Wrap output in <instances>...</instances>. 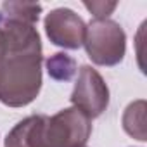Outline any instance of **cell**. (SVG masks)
Listing matches in <instances>:
<instances>
[{"label": "cell", "instance_id": "cell-2", "mask_svg": "<svg viewBox=\"0 0 147 147\" xmlns=\"http://www.w3.org/2000/svg\"><path fill=\"white\" fill-rule=\"evenodd\" d=\"M83 45L92 62L99 66H116L126 52V35L113 19H94L85 31Z\"/></svg>", "mask_w": 147, "mask_h": 147}, {"label": "cell", "instance_id": "cell-1", "mask_svg": "<svg viewBox=\"0 0 147 147\" xmlns=\"http://www.w3.org/2000/svg\"><path fill=\"white\" fill-rule=\"evenodd\" d=\"M42 50H5L0 67V102L9 107L31 104L42 88Z\"/></svg>", "mask_w": 147, "mask_h": 147}, {"label": "cell", "instance_id": "cell-5", "mask_svg": "<svg viewBox=\"0 0 147 147\" xmlns=\"http://www.w3.org/2000/svg\"><path fill=\"white\" fill-rule=\"evenodd\" d=\"M87 24L71 9H54L45 18V33L49 40L62 49H80L85 40Z\"/></svg>", "mask_w": 147, "mask_h": 147}, {"label": "cell", "instance_id": "cell-10", "mask_svg": "<svg viewBox=\"0 0 147 147\" xmlns=\"http://www.w3.org/2000/svg\"><path fill=\"white\" fill-rule=\"evenodd\" d=\"M116 2L106 4V2H85V7L97 18V19H107V16L116 9Z\"/></svg>", "mask_w": 147, "mask_h": 147}, {"label": "cell", "instance_id": "cell-4", "mask_svg": "<svg viewBox=\"0 0 147 147\" xmlns=\"http://www.w3.org/2000/svg\"><path fill=\"white\" fill-rule=\"evenodd\" d=\"M71 102L90 119L99 118L109 106V88L104 78L90 66H82Z\"/></svg>", "mask_w": 147, "mask_h": 147}, {"label": "cell", "instance_id": "cell-8", "mask_svg": "<svg viewBox=\"0 0 147 147\" xmlns=\"http://www.w3.org/2000/svg\"><path fill=\"white\" fill-rule=\"evenodd\" d=\"M47 67H49V75L54 80L59 82H67L76 71V62L75 59H71L67 54H54L49 61H47Z\"/></svg>", "mask_w": 147, "mask_h": 147}, {"label": "cell", "instance_id": "cell-3", "mask_svg": "<svg viewBox=\"0 0 147 147\" xmlns=\"http://www.w3.org/2000/svg\"><path fill=\"white\" fill-rule=\"evenodd\" d=\"M92 133V119L76 107H67L49 118L47 147H85Z\"/></svg>", "mask_w": 147, "mask_h": 147}, {"label": "cell", "instance_id": "cell-6", "mask_svg": "<svg viewBox=\"0 0 147 147\" xmlns=\"http://www.w3.org/2000/svg\"><path fill=\"white\" fill-rule=\"evenodd\" d=\"M47 116L33 114L19 121L5 137V147H47Z\"/></svg>", "mask_w": 147, "mask_h": 147}, {"label": "cell", "instance_id": "cell-9", "mask_svg": "<svg viewBox=\"0 0 147 147\" xmlns=\"http://www.w3.org/2000/svg\"><path fill=\"white\" fill-rule=\"evenodd\" d=\"M5 16L26 21L35 24L38 21V16L42 12V5L40 4H21V2H4L2 7H0Z\"/></svg>", "mask_w": 147, "mask_h": 147}, {"label": "cell", "instance_id": "cell-11", "mask_svg": "<svg viewBox=\"0 0 147 147\" xmlns=\"http://www.w3.org/2000/svg\"><path fill=\"white\" fill-rule=\"evenodd\" d=\"M4 59H5V45H4L2 40H0V67L4 64Z\"/></svg>", "mask_w": 147, "mask_h": 147}, {"label": "cell", "instance_id": "cell-7", "mask_svg": "<svg viewBox=\"0 0 147 147\" xmlns=\"http://www.w3.org/2000/svg\"><path fill=\"white\" fill-rule=\"evenodd\" d=\"M123 128L130 137H133L140 142L147 140V133H145V100H135L125 109Z\"/></svg>", "mask_w": 147, "mask_h": 147}]
</instances>
